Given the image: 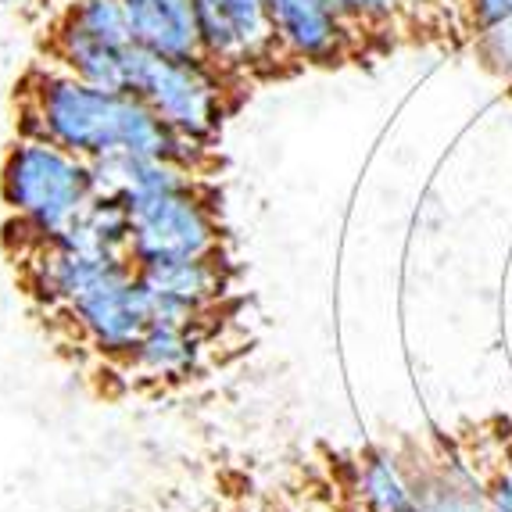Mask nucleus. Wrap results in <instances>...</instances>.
<instances>
[{
    "label": "nucleus",
    "instance_id": "nucleus-1",
    "mask_svg": "<svg viewBox=\"0 0 512 512\" xmlns=\"http://www.w3.org/2000/svg\"><path fill=\"white\" fill-rule=\"evenodd\" d=\"M22 137H40L86 162L108 154L183 158V140L140 97L86 83L72 72H36L22 86Z\"/></svg>",
    "mask_w": 512,
    "mask_h": 512
},
{
    "label": "nucleus",
    "instance_id": "nucleus-7",
    "mask_svg": "<svg viewBox=\"0 0 512 512\" xmlns=\"http://www.w3.org/2000/svg\"><path fill=\"white\" fill-rule=\"evenodd\" d=\"M273 18L291 40L301 47H312L319 40V29L326 26V0H269Z\"/></svg>",
    "mask_w": 512,
    "mask_h": 512
},
{
    "label": "nucleus",
    "instance_id": "nucleus-5",
    "mask_svg": "<svg viewBox=\"0 0 512 512\" xmlns=\"http://www.w3.org/2000/svg\"><path fill=\"white\" fill-rule=\"evenodd\" d=\"M122 8L137 43H144L147 51L194 61L197 47L205 43L197 0H122Z\"/></svg>",
    "mask_w": 512,
    "mask_h": 512
},
{
    "label": "nucleus",
    "instance_id": "nucleus-4",
    "mask_svg": "<svg viewBox=\"0 0 512 512\" xmlns=\"http://www.w3.org/2000/svg\"><path fill=\"white\" fill-rule=\"evenodd\" d=\"M129 230V255L137 265L183 262L201 255V215L190 201L187 183L122 201Z\"/></svg>",
    "mask_w": 512,
    "mask_h": 512
},
{
    "label": "nucleus",
    "instance_id": "nucleus-2",
    "mask_svg": "<svg viewBox=\"0 0 512 512\" xmlns=\"http://www.w3.org/2000/svg\"><path fill=\"white\" fill-rule=\"evenodd\" d=\"M90 162L40 137H22L11 144L0 169V201L4 226L29 233H65L94 201Z\"/></svg>",
    "mask_w": 512,
    "mask_h": 512
},
{
    "label": "nucleus",
    "instance_id": "nucleus-6",
    "mask_svg": "<svg viewBox=\"0 0 512 512\" xmlns=\"http://www.w3.org/2000/svg\"><path fill=\"white\" fill-rule=\"evenodd\" d=\"M262 4L265 0H197L201 40L212 51H237L262 36Z\"/></svg>",
    "mask_w": 512,
    "mask_h": 512
},
{
    "label": "nucleus",
    "instance_id": "nucleus-3",
    "mask_svg": "<svg viewBox=\"0 0 512 512\" xmlns=\"http://www.w3.org/2000/svg\"><path fill=\"white\" fill-rule=\"evenodd\" d=\"M126 94L140 97L147 108L172 126L180 137L201 133L212 122V90L194 61L165 58L133 43L126 61Z\"/></svg>",
    "mask_w": 512,
    "mask_h": 512
}]
</instances>
